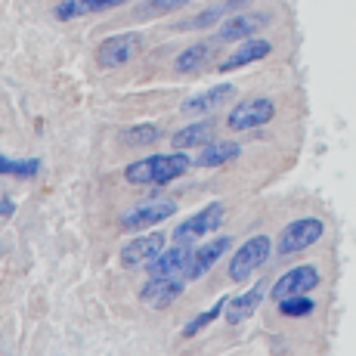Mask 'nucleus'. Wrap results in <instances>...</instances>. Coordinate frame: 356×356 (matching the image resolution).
<instances>
[{
  "instance_id": "obj_3",
  "label": "nucleus",
  "mask_w": 356,
  "mask_h": 356,
  "mask_svg": "<svg viewBox=\"0 0 356 356\" xmlns=\"http://www.w3.org/2000/svg\"><path fill=\"white\" fill-rule=\"evenodd\" d=\"M325 236V223L319 217H300V220L289 223L279 236V254H298V251H307Z\"/></svg>"
},
{
  "instance_id": "obj_4",
  "label": "nucleus",
  "mask_w": 356,
  "mask_h": 356,
  "mask_svg": "<svg viewBox=\"0 0 356 356\" xmlns=\"http://www.w3.org/2000/svg\"><path fill=\"white\" fill-rule=\"evenodd\" d=\"M223 220H227V208H223L220 202H214V204H208V208H202L198 214H193L189 220H183L180 227L174 229V242L189 245V242H195V238H204L220 229Z\"/></svg>"
},
{
  "instance_id": "obj_16",
  "label": "nucleus",
  "mask_w": 356,
  "mask_h": 356,
  "mask_svg": "<svg viewBox=\"0 0 356 356\" xmlns=\"http://www.w3.org/2000/svg\"><path fill=\"white\" fill-rule=\"evenodd\" d=\"M264 298H266V282H257L254 289H248L245 294H238V298H229V304H227V323L229 325H238V323H245L248 316H254Z\"/></svg>"
},
{
  "instance_id": "obj_24",
  "label": "nucleus",
  "mask_w": 356,
  "mask_h": 356,
  "mask_svg": "<svg viewBox=\"0 0 356 356\" xmlns=\"http://www.w3.org/2000/svg\"><path fill=\"white\" fill-rule=\"evenodd\" d=\"M227 304H229V298H220L214 307H208V310H204L202 316H195L193 323L183 328V338H193V334H198V332H202V328L208 325V323H214V319L220 316V313H227Z\"/></svg>"
},
{
  "instance_id": "obj_7",
  "label": "nucleus",
  "mask_w": 356,
  "mask_h": 356,
  "mask_svg": "<svg viewBox=\"0 0 356 356\" xmlns=\"http://www.w3.org/2000/svg\"><path fill=\"white\" fill-rule=\"evenodd\" d=\"M313 289H319V270L313 264H300V266H291L289 273L273 282V300H285V298H298V294H310Z\"/></svg>"
},
{
  "instance_id": "obj_10",
  "label": "nucleus",
  "mask_w": 356,
  "mask_h": 356,
  "mask_svg": "<svg viewBox=\"0 0 356 356\" xmlns=\"http://www.w3.org/2000/svg\"><path fill=\"white\" fill-rule=\"evenodd\" d=\"M164 248H168V236H161V232H149V236H140V238H130V242L121 248V264L124 266H149L155 264Z\"/></svg>"
},
{
  "instance_id": "obj_21",
  "label": "nucleus",
  "mask_w": 356,
  "mask_h": 356,
  "mask_svg": "<svg viewBox=\"0 0 356 356\" xmlns=\"http://www.w3.org/2000/svg\"><path fill=\"white\" fill-rule=\"evenodd\" d=\"M242 3H248V0H223V3H217V6H211V10H204V13H198L195 19H189V22H183L180 29H208V25H217L223 16H229L232 10H238Z\"/></svg>"
},
{
  "instance_id": "obj_17",
  "label": "nucleus",
  "mask_w": 356,
  "mask_h": 356,
  "mask_svg": "<svg viewBox=\"0 0 356 356\" xmlns=\"http://www.w3.org/2000/svg\"><path fill=\"white\" fill-rule=\"evenodd\" d=\"M127 3V0H59L56 3V19H81V16H90V13H106V10H115V6Z\"/></svg>"
},
{
  "instance_id": "obj_12",
  "label": "nucleus",
  "mask_w": 356,
  "mask_h": 356,
  "mask_svg": "<svg viewBox=\"0 0 356 356\" xmlns=\"http://www.w3.org/2000/svg\"><path fill=\"white\" fill-rule=\"evenodd\" d=\"M229 245H232L229 236H217V238H211V242L198 245V248L193 251V260H189V270H186V279H189V282H195V279H202L204 273L214 270V264H217V260H220L223 254H227Z\"/></svg>"
},
{
  "instance_id": "obj_2",
  "label": "nucleus",
  "mask_w": 356,
  "mask_h": 356,
  "mask_svg": "<svg viewBox=\"0 0 356 356\" xmlns=\"http://www.w3.org/2000/svg\"><path fill=\"white\" fill-rule=\"evenodd\" d=\"M273 251V242L270 236H251L248 242H242V248L232 254V264H229V279L232 282H248L251 276L266 264Z\"/></svg>"
},
{
  "instance_id": "obj_27",
  "label": "nucleus",
  "mask_w": 356,
  "mask_h": 356,
  "mask_svg": "<svg viewBox=\"0 0 356 356\" xmlns=\"http://www.w3.org/2000/svg\"><path fill=\"white\" fill-rule=\"evenodd\" d=\"M6 214H13V202L6 198V202H0V217H6Z\"/></svg>"
},
{
  "instance_id": "obj_15",
  "label": "nucleus",
  "mask_w": 356,
  "mask_h": 356,
  "mask_svg": "<svg viewBox=\"0 0 356 356\" xmlns=\"http://www.w3.org/2000/svg\"><path fill=\"white\" fill-rule=\"evenodd\" d=\"M273 53V44L270 40H264V38H248V40H242V44L236 47V50L229 53L227 59H223L220 65V72H236V68H242V65H251V63H260V59H266Z\"/></svg>"
},
{
  "instance_id": "obj_11",
  "label": "nucleus",
  "mask_w": 356,
  "mask_h": 356,
  "mask_svg": "<svg viewBox=\"0 0 356 356\" xmlns=\"http://www.w3.org/2000/svg\"><path fill=\"white\" fill-rule=\"evenodd\" d=\"M266 22H270V16H266V13H236V16H229L227 22H223L220 29H217L214 44H229V40H248V38H254V31H260Z\"/></svg>"
},
{
  "instance_id": "obj_20",
  "label": "nucleus",
  "mask_w": 356,
  "mask_h": 356,
  "mask_svg": "<svg viewBox=\"0 0 356 356\" xmlns=\"http://www.w3.org/2000/svg\"><path fill=\"white\" fill-rule=\"evenodd\" d=\"M238 155H242V146L232 140H214L208 143V146L202 149V155H198V168H217V164H229L236 161Z\"/></svg>"
},
{
  "instance_id": "obj_1",
  "label": "nucleus",
  "mask_w": 356,
  "mask_h": 356,
  "mask_svg": "<svg viewBox=\"0 0 356 356\" xmlns=\"http://www.w3.org/2000/svg\"><path fill=\"white\" fill-rule=\"evenodd\" d=\"M189 155L183 152H170V155H149V159L130 161L124 170V180L134 186H168L170 180L183 177L189 170Z\"/></svg>"
},
{
  "instance_id": "obj_19",
  "label": "nucleus",
  "mask_w": 356,
  "mask_h": 356,
  "mask_svg": "<svg viewBox=\"0 0 356 356\" xmlns=\"http://www.w3.org/2000/svg\"><path fill=\"white\" fill-rule=\"evenodd\" d=\"M208 143H214V127H211V121H193V124L180 127L170 136V146H174L177 152L193 149V146H208Z\"/></svg>"
},
{
  "instance_id": "obj_26",
  "label": "nucleus",
  "mask_w": 356,
  "mask_h": 356,
  "mask_svg": "<svg viewBox=\"0 0 356 356\" xmlns=\"http://www.w3.org/2000/svg\"><path fill=\"white\" fill-rule=\"evenodd\" d=\"M189 0H149L146 6H143V13L146 16H159V13H170V10H180V6H186Z\"/></svg>"
},
{
  "instance_id": "obj_13",
  "label": "nucleus",
  "mask_w": 356,
  "mask_h": 356,
  "mask_svg": "<svg viewBox=\"0 0 356 356\" xmlns=\"http://www.w3.org/2000/svg\"><path fill=\"white\" fill-rule=\"evenodd\" d=\"M232 97H236V87L232 84H217V87H211V90L189 97L180 106V112L183 115H211V112H217L220 106H227Z\"/></svg>"
},
{
  "instance_id": "obj_8",
  "label": "nucleus",
  "mask_w": 356,
  "mask_h": 356,
  "mask_svg": "<svg viewBox=\"0 0 356 356\" xmlns=\"http://www.w3.org/2000/svg\"><path fill=\"white\" fill-rule=\"evenodd\" d=\"M189 279L183 276H149V282L140 289V300L149 310H164L183 294Z\"/></svg>"
},
{
  "instance_id": "obj_18",
  "label": "nucleus",
  "mask_w": 356,
  "mask_h": 356,
  "mask_svg": "<svg viewBox=\"0 0 356 356\" xmlns=\"http://www.w3.org/2000/svg\"><path fill=\"white\" fill-rule=\"evenodd\" d=\"M214 40H202V44H193L174 59V68L180 74H198L204 65H211V56H214Z\"/></svg>"
},
{
  "instance_id": "obj_14",
  "label": "nucleus",
  "mask_w": 356,
  "mask_h": 356,
  "mask_svg": "<svg viewBox=\"0 0 356 356\" xmlns=\"http://www.w3.org/2000/svg\"><path fill=\"white\" fill-rule=\"evenodd\" d=\"M193 251L189 245L177 242L174 248H164V254L155 260V264H149V276H183L186 279V270H189V260H193Z\"/></svg>"
},
{
  "instance_id": "obj_22",
  "label": "nucleus",
  "mask_w": 356,
  "mask_h": 356,
  "mask_svg": "<svg viewBox=\"0 0 356 356\" xmlns=\"http://www.w3.org/2000/svg\"><path fill=\"white\" fill-rule=\"evenodd\" d=\"M38 170H40V161L38 159L16 161V159H6V155H0V177H34Z\"/></svg>"
},
{
  "instance_id": "obj_6",
  "label": "nucleus",
  "mask_w": 356,
  "mask_h": 356,
  "mask_svg": "<svg viewBox=\"0 0 356 356\" xmlns=\"http://www.w3.org/2000/svg\"><path fill=\"white\" fill-rule=\"evenodd\" d=\"M273 115H276V102L266 97H254L238 102L236 108L227 115V127L229 130H257L264 124H270Z\"/></svg>"
},
{
  "instance_id": "obj_23",
  "label": "nucleus",
  "mask_w": 356,
  "mask_h": 356,
  "mask_svg": "<svg viewBox=\"0 0 356 356\" xmlns=\"http://www.w3.org/2000/svg\"><path fill=\"white\" fill-rule=\"evenodd\" d=\"M316 310V304H313L307 294H298V298H285L279 300V313L289 319H300V316H310V313Z\"/></svg>"
},
{
  "instance_id": "obj_9",
  "label": "nucleus",
  "mask_w": 356,
  "mask_h": 356,
  "mask_svg": "<svg viewBox=\"0 0 356 356\" xmlns=\"http://www.w3.org/2000/svg\"><path fill=\"white\" fill-rule=\"evenodd\" d=\"M177 214V202L174 198H152V202H143L136 208H130L127 214H121V227L124 229H146L155 223L168 220Z\"/></svg>"
},
{
  "instance_id": "obj_5",
  "label": "nucleus",
  "mask_w": 356,
  "mask_h": 356,
  "mask_svg": "<svg viewBox=\"0 0 356 356\" xmlns=\"http://www.w3.org/2000/svg\"><path fill=\"white\" fill-rule=\"evenodd\" d=\"M143 50V34L127 31V34H112L97 47V63L99 68H118L127 65L136 53Z\"/></svg>"
},
{
  "instance_id": "obj_25",
  "label": "nucleus",
  "mask_w": 356,
  "mask_h": 356,
  "mask_svg": "<svg viewBox=\"0 0 356 356\" xmlns=\"http://www.w3.org/2000/svg\"><path fill=\"white\" fill-rule=\"evenodd\" d=\"M159 136H161V134H159V127H155V124H136V127L124 130L127 146H152Z\"/></svg>"
}]
</instances>
